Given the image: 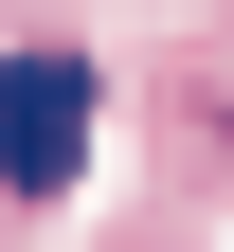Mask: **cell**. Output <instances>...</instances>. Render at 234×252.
<instances>
[{
  "instance_id": "cell-2",
  "label": "cell",
  "mask_w": 234,
  "mask_h": 252,
  "mask_svg": "<svg viewBox=\"0 0 234 252\" xmlns=\"http://www.w3.org/2000/svg\"><path fill=\"white\" fill-rule=\"evenodd\" d=\"M180 126H198V144H234V54H216V72H180Z\"/></svg>"
},
{
  "instance_id": "cell-1",
  "label": "cell",
  "mask_w": 234,
  "mask_h": 252,
  "mask_svg": "<svg viewBox=\"0 0 234 252\" xmlns=\"http://www.w3.org/2000/svg\"><path fill=\"white\" fill-rule=\"evenodd\" d=\"M90 126H108V72H90L72 36L0 54V198H54V180L90 162Z\"/></svg>"
}]
</instances>
